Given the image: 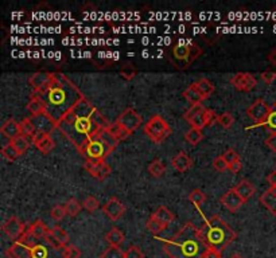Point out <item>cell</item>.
Instances as JSON below:
<instances>
[{
	"label": "cell",
	"mask_w": 276,
	"mask_h": 258,
	"mask_svg": "<svg viewBox=\"0 0 276 258\" xmlns=\"http://www.w3.org/2000/svg\"><path fill=\"white\" fill-rule=\"evenodd\" d=\"M31 120L35 128H37L38 135H51L57 129V124H55V121L51 119L50 116L41 115L37 116V117H32Z\"/></svg>",
	"instance_id": "2e32d148"
},
{
	"label": "cell",
	"mask_w": 276,
	"mask_h": 258,
	"mask_svg": "<svg viewBox=\"0 0 276 258\" xmlns=\"http://www.w3.org/2000/svg\"><path fill=\"white\" fill-rule=\"evenodd\" d=\"M152 215L155 216L156 219L159 220V222L166 225V226H168V225L171 224L172 220H174V214H172V212L166 207V206H160V207L156 208V211L154 212Z\"/></svg>",
	"instance_id": "4316f807"
},
{
	"label": "cell",
	"mask_w": 276,
	"mask_h": 258,
	"mask_svg": "<svg viewBox=\"0 0 276 258\" xmlns=\"http://www.w3.org/2000/svg\"><path fill=\"white\" fill-rule=\"evenodd\" d=\"M101 258H125V251H123L120 247L117 246H109L108 249L104 250Z\"/></svg>",
	"instance_id": "ab89813d"
},
{
	"label": "cell",
	"mask_w": 276,
	"mask_h": 258,
	"mask_svg": "<svg viewBox=\"0 0 276 258\" xmlns=\"http://www.w3.org/2000/svg\"><path fill=\"white\" fill-rule=\"evenodd\" d=\"M2 156H3L4 159H7L8 162H14L16 158H19L20 154L18 152L15 145L10 141V143L6 144V145L2 148Z\"/></svg>",
	"instance_id": "e575fe53"
},
{
	"label": "cell",
	"mask_w": 276,
	"mask_h": 258,
	"mask_svg": "<svg viewBox=\"0 0 276 258\" xmlns=\"http://www.w3.org/2000/svg\"><path fill=\"white\" fill-rule=\"evenodd\" d=\"M263 127H265L268 131H271V133H275L276 132V104H273L271 106V112H269L268 117L263 124Z\"/></svg>",
	"instance_id": "f35d334b"
},
{
	"label": "cell",
	"mask_w": 276,
	"mask_h": 258,
	"mask_svg": "<svg viewBox=\"0 0 276 258\" xmlns=\"http://www.w3.org/2000/svg\"><path fill=\"white\" fill-rule=\"evenodd\" d=\"M31 258H50L49 249H47L46 246H43V245H39V243H37V245L32 247Z\"/></svg>",
	"instance_id": "b9f144b4"
},
{
	"label": "cell",
	"mask_w": 276,
	"mask_h": 258,
	"mask_svg": "<svg viewBox=\"0 0 276 258\" xmlns=\"http://www.w3.org/2000/svg\"><path fill=\"white\" fill-rule=\"evenodd\" d=\"M120 74H121V77L124 78V80L131 81V80H133L135 76H136V67H135L133 65H125L124 67L120 70Z\"/></svg>",
	"instance_id": "f6af8a7d"
},
{
	"label": "cell",
	"mask_w": 276,
	"mask_h": 258,
	"mask_svg": "<svg viewBox=\"0 0 276 258\" xmlns=\"http://www.w3.org/2000/svg\"><path fill=\"white\" fill-rule=\"evenodd\" d=\"M107 132L112 136L113 139H116L117 141H121V140L127 139V137H129V136L132 135V132L127 131V129H125L123 125H120V124L117 123V121L109 124L108 127H107Z\"/></svg>",
	"instance_id": "603a6c76"
},
{
	"label": "cell",
	"mask_w": 276,
	"mask_h": 258,
	"mask_svg": "<svg viewBox=\"0 0 276 258\" xmlns=\"http://www.w3.org/2000/svg\"><path fill=\"white\" fill-rule=\"evenodd\" d=\"M202 258H222V253H220V251L214 250V249H208L206 253L203 254Z\"/></svg>",
	"instance_id": "11a10c76"
},
{
	"label": "cell",
	"mask_w": 276,
	"mask_h": 258,
	"mask_svg": "<svg viewBox=\"0 0 276 258\" xmlns=\"http://www.w3.org/2000/svg\"><path fill=\"white\" fill-rule=\"evenodd\" d=\"M102 211L111 220H119L121 216L124 215L125 206L123 202H120L116 197H112L102 207Z\"/></svg>",
	"instance_id": "9a60e30c"
},
{
	"label": "cell",
	"mask_w": 276,
	"mask_h": 258,
	"mask_svg": "<svg viewBox=\"0 0 276 258\" xmlns=\"http://www.w3.org/2000/svg\"><path fill=\"white\" fill-rule=\"evenodd\" d=\"M84 167L97 180H104L112 172V168L107 162H85Z\"/></svg>",
	"instance_id": "4fadbf2b"
},
{
	"label": "cell",
	"mask_w": 276,
	"mask_h": 258,
	"mask_svg": "<svg viewBox=\"0 0 276 258\" xmlns=\"http://www.w3.org/2000/svg\"><path fill=\"white\" fill-rule=\"evenodd\" d=\"M35 241L37 239L32 237L31 233L27 229V231L20 237V239L15 241L11 246L8 247L6 254L10 258H31L32 247L37 245Z\"/></svg>",
	"instance_id": "ba28073f"
},
{
	"label": "cell",
	"mask_w": 276,
	"mask_h": 258,
	"mask_svg": "<svg viewBox=\"0 0 276 258\" xmlns=\"http://www.w3.org/2000/svg\"><path fill=\"white\" fill-rule=\"evenodd\" d=\"M50 233L54 235V238L57 239V242L59 243V246L65 249L67 246V242H69V234H67L66 231L63 230L62 228H59V226H55V228L50 229Z\"/></svg>",
	"instance_id": "f546056e"
},
{
	"label": "cell",
	"mask_w": 276,
	"mask_h": 258,
	"mask_svg": "<svg viewBox=\"0 0 276 258\" xmlns=\"http://www.w3.org/2000/svg\"><path fill=\"white\" fill-rule=\"evenodd\" d=\"M108 125L104 116L90 104L86 97H84L59 120L57 129H59L80 152L93 136Z\"/></svg>",
	"instance_id": "6da1fadb"
},
{
	"label": "cell",
	"mask_w": 276,
	"mask_h": 258,
	"mask_svg": "<svg viewBox=\"0 0 276 258\" xmlns=\"http://www.w3.org/2000/svg\"><path fill=\"white\" fill-rule=\"evenodd\" d=\"M144 132L152 143L160 144L170 136L171 129H170L167 121L162 116L154 115L147 123L144 124Z\"/></svg>",
	"instance_id": "52a82bcc"
},
{
	"label": "cell",
	"mask_w": 276,
	"mask_h": 258,
	"mask_svg": "<svg viewBox=\"0 0 276 258\" xmlns=\"http://www.w3.org/2000/svg\"><path fill=\"white\" fill-rule=\"evenodd\" d=\"M189 201L191 202V203L194 204L195 207L201 208V206H202L205 202H206V195H205V193H203L202 190H193L190 194H189Z\"/></svg>",
	"instance_id": "d6a6232c"
},
{
	"label": "cell",
	"mask_w": 276,
	"mask_h": 258,
	"mask_svg": "<svg viewBox=\"0 0 276 258\" xmlns=\"http://www.w3.org/2000/svg\"><path fill=\"white\" fill-rule=\"evenodd\" d=\"M14 145H15V148L18 150V152H19L20 155H23L26 151L30 148V144H31V141H30V139L28 137H26V136L20 135L19 137H16L15 140H12L11 141Z\"/></svg>",
	"instance_id": "74e56055"
},
{
	"label": "cell",
	"mask_w": 276,
	"mask_h": 258,
	"mask_svg": "<svg viewBox=\"0 0 276 258\" xmlns=\"http://www.w3.org/2000/svg\"><path fill=\"white\" fill-rule=\"evenodd\" d=\"M171 164L175 170L179 171V172H186V171L190 170L191 166H193V160H191L190 156L185 154V152H179V154L171 160Z\"/></svg>",
	"instance_id": "44dd1931"
},
{
	"label": "cell",
	"mask_w": 276,
	"mask_h": 258,
	"mask_svg": "<svg viewBox=\"0 0 276 258\" xmlns=\"http://www.w3.org/2000/svg\"><path fill=\"white\" fill-rule=\"evenodd\" d=\"M267 181H268V185L271 187H276V170L267 176Z\"/></svg>",
	"instance_id": "680465c9"
},
{
	"label": "cell",
	"mask_w": 276,
	"mask_h": 258,
	"mask_svg": "<svg viewBox=\"0 0 276 258\" xmlns=\"http://www.w3.org/2000/svg\"><path fill=\"white\" fill-rule=\"evenodd\" d=\"M203 139V133L201 129H197V128H191L190 131L186 132V135H185V140H186L187 143L190 144V145H198Z\"/></svg>",
	"instance_id": "4dcf8cb0"
},
{
	"label": "cell",
	"mask_w": 276,
	"mask_h": 258,
	"mask_svg": "<svg viewBox=\"0 0 276 258\" xmlns=\"http://www.w3.org/2000/svg\"><path fill=\"white\" fill-rule=\"evenodd\" d=\"M220 201H221V204L224 206V207L228 208V210L232 212L237 211L238 208L242 207L243 204L245 203V202L242 199V197H240V195L236 193V190L234 189L228 190V191H226V194H224V195H222Z\"/></svg>",
	"instance_id": "e0dca14e"
},
{
	"label": "cell",
	"mask_w": 276,
	"mask_h": 258,
	"mask_svg": "<svg viewBox=\"0 0 276 258\" xmlns=\"http://www.w3.org/2000/svg\"><path fill=\"white\" fill-rule=\"evenodd\" d=\"M269 191H271V193H272L273 197L276 198V187H271V189H269Z\"/></svg>",
	"instance_id": "94428289"
},
{
	"label": "cell",
	"mask_w": 276,
	"mask_h": 258,
	"mask_svg": "<svg viewBox=\"0 0 276 258\" xmlns=\"http://www.w3.org/2000/svg\"><path fill=\"white\" fill-rule=\"evenodd\" d=\"M98 206H100V202H98L97 198H94V197H86L85 198V201L82 202V207L85 208L86 211H89V212H93L96 211L98 208Z\"/></svg>",
	"instance_id": "7bdbcfd3"
},
{
	"label": "cell",
	"mask_w": 276,
	"mask_h": 258,
	"mask_svg": "<svg viewBox=\"0 0 276 258\" xmlns=\"http://www.w3.org/2000/svg\"><path fill=\"white\" fill-rule=\"evenodd\" d=\"M229 258H244V257H243V255L240 254V253H233V254L230 255Z\"/></svg>",
	"instance_id": "91938a15"
},
{
	"label": "cell",
	"mask_w": 276,
	"mask_h": 258,
	"mask_svg": "<svg viewBox=\"0 0 276 258\" xmlns=\"http://www.w3.org/2000/svg\"><path fill=\"white\" fill-rule=\"evenodd\" d=\"M267 59H268L269 63L276 69V47H273L272 50L269 51L268 55H267Z\"/></svg>",
	"instance_id": "6f0895ef"
},
{
	"label": "cell",
	"mask_w": 276,
	"mask_h": 258,
	"mask_svg": "<svg viewBox=\"0 0 276 258\" xmlns=\"http://www.w3.org/2000/svg\"><path fill=\"white\" fill-rule=\"evenodd\" d=\"M67 215L66 214V210H65V206L63 204H58V206H55V207L51 208V211H50V216H51V219H54V220H61L63 219V216Z\"/></svg>",
	"instance_id": "ee69618b"
},
{
	"label": "cell",
	"mask_w": 276,
	"mask_h": 258,
	"mask_svg": "<svg viewBox=\"0 0 276 258\" xmlns=\"http://www.w3.org/2000/svg\"><path fill=\"white\" fill-rule=\"evenodd\" d=\"M183 97H185L191 105L201 104L203 100H206V98L202 96V93L199 92L197 84H191V85L183 92Z\"/></svg>",
	"instance_id": "cb8c5ba5"
},
{
	"label": "cell",
	"mask_w": 276,
	"mask_h": 258,
	"mask_svg": "<svg viewBox=\"0 0 276 258\" xmlns=\"http://www.w3.org/2000/svg\"><path fill=\"white\" fill-rule=\"evenodd\" d=\"M0 132H2V135L6 136L7 139H10L12 141V140H15L16 137H19V136L22 135L20 123L15 121L14 119L7 120V121L2 125V128H0Z\"/></svg>",
	"instance_id": "ac0fdd59"
},
{
	"label": "cell",
	"mask_w": 276,
	"mask_h": 258,
	"mask_svg": "<svg viewBox=\"0 0 276 258\" xmlns=\"http://www.w3.org/2000/svg\"><path fill=\"white\" fill-rule=\"evenodd\" d=\"M42 97L47 108V116L54 120L55 124L62 119L63 116L77 104L78 101L84 98L81 90L70 81L67 76L62 73H53L50 85L42 94Z\"/></svg>",
	"instance_id": "7a4b0ae2"
},
{
	"label": "cell",
	"mask_w": 276,
	"mask_h": 258,
	"mask_svg": "<svg viewBox=\"0 0 276 258\" xmlns=\"http://www.w3.org/2000/svg\"><path fill=\"white\" fill-rule=\"evenodd\" d=\"M117 123L123 125V127L129 132H135L140 125L143 124V117L135 110L133 108H127L124 112L119 116V119L116 120Z\"/></svg>",
	"instance_id": "30bf717a"
},
{
	"label": "cell",
	"mask_w": 276,
	"mask_h": 258,
	"mask_svg": "<svg viewBox=\"0 0 276 258\" xmlns=\"http://www.w3.org/2000/svg\"><path fill=\"white\" fill-rule=\"evenodd\" d=\"M242 168H243L242 160H237V162L232 163V164H230V166H229V170L232 171V172H233V173L240 172V171H242Z\"/></svg>",
	"instance_id": "9f6ffc18"
},
{
	"label": "cell",
	"mask_w": 276,
	"mask_h": 258,
	"mask_svg": "<svg viewBox=\"0 0 276 258\" xmlns=\"http://www.w3.org/2000/svg\"><path fill=\"white\" fill-rule=\"evenodd\" d=\"M208 247L214 250L222 251L234 242L237 234L220 215H212L205 219V225L199 229Z\"/></svg>",
	"instance_id": "277c9868"
},
{
	"label": "cell",
	"mask_w": 276,
	"mask_h": 258,
	"mask_svg": "<svg viewBox=\"0 0 276 258\" xmlns=\"http://www.w3.org/2000/svg\"><path fill=\"white\" fill-rule=\"evenodd\" d=\"M166 228H167V226L162 224V222H159V220L156 219L154 215H151L150 218H148L147 230L150 231V233H152V234H155V235L159 234L160 231H163Z\"/></svg>",
	"instance_id": "d590c367"
},
{
	"label": "cell",
	"mask_w": 276,
	"mask_h": 258,
	"mask_svg": "<svg viewBox=\"0 0 276 258\" xmlns=\"http://www.w3.org/2000/svg\"><path fill=\"white\" fill-rule=\"evenodd\" d=\"M260 203L268 210L273 216H276V198L273 197L272 193L267 190L264 194H261Z\"/></svg>",
	"instance_id": "83f0119b"
},
{
	"label": "cell",
	"mask_w": 276,
	"mask_h": 258,
	"mask_svg": "<svg viewBox=\"0 0 276 258\" xmlns=\"http://www.w3.org/2000/svg\"><path fill=\"white\" fill-rule=\"evenodd\" d=\"M144 254L143 251L140 250L137 246H131L127 249V251H125V258H143Z\"/></svg>",
	"instance_id": "f907efd6"
},
{
	"label": "cell",
	"mask_w": 276,
	"mask_h": 258,
	"mask_svg": "<svg viewBox=\"0 0 276 258\" xmlns=\"http://www.w3.org/2000/svg\"><path fill=\"white\" fill-rule=\"evenodd\" d=\"M125 235L120 229L113 228L112 230H109L105 235V241L109 243V246H117L120 247V245L124 242Z\"/></svg>",
	"instance_id": "484cf974"
},
{
	"label": "cell",
	"mask_w": 276,
	"mask_h": 258,
	"mask_svg": "<svg viewBox=\"0 0 276 258\" xmlns=\"http://www.w3.org/2000/svg\"><path fill=\"white\" fill-rule=\"evenodd\" d=\"M269 112H271V106L265 102L263 98H259L253 102L248 109H247V115L251 120L255 121L253 127H263V124L268 117Z\"/></svg>",
	"instance_id": "9c48e42d"
},
{
	"label": "cell",
	"mask_w": 276,
	"mask_h": 258,
	"mask_svg": "<svg viewBox=\"0 0 276 258\" xmlns=\"http://www.w3.org/2000/svg\"><path fill=\"white\" fill-rule=\"evenodd\" d=\"M213 167L216 168V170L218 171V172H224V171L229 170V164L226 163V160L221 156H218V158H216L213 160Z\"/></svg>",
	"instance_id": "681fc988"
},
{
	"label": "cell",
	"mask_w": 276,
	"mask_h": 258,
	"mask_svg": "<svg viewBox=\"0 0 276 258\" xmlns=\"http://www.w3.org/2000/svg\"><path fill=\"white\" fill-rule=\"evenodd\" d=\"M230 84H232V85L234 86V89L238 90V92L247 93L256 88L257 81L252 74L245 73V71H240V73L234 74L233 77L230 78Z\"/></svg>",
	"instance_id": "7c38bea8"
},
{
	"label": "cell",
	"mask_w": 276,
	"mask_h": 258,
	"mask_svg": "<svg viewBox=\"0 0 276 258\" xmlns=\"http://www.w3.org/2000/svg\"><path fill=\"white\" fill-rule=\"evenodd\" d=\"M27 110L32 115V117H37V116L46 115L47 108L45 101L42 100V97L38 96V94H31V98L28 101L27 104Z\"/></svg>",
	"instance_id": "d6986e66"
},
{
	"label": "cell",
	"mask_w": 276,
	"mask_h": 258,
	"mask_svg": "<svg viewBox=\"0 0 276 258\" xmlns=\"http://www.w3.org/2000/svg\"><path fill=\"white\" fill-rule=\"evenodd\" d=\"M222 158L225 159L226 163H228V164L230 166L232 163L240 160V155H238L237 151L233 150V148H228V150L224 152V155H222Z\"/></svg>",
	"instance_id": "c3c4849f"
},
{
	"label": "cell",
	"mask_w": 276,
	"mask_h": 258,
	"mask_svg": "<svg viewBox=\"0 0 276 258\" xmlns=\"http://www.w3.org/2000/svg\"><path fill=\"white\" fill-rule=\"evenodd\" d=\"M62 255L63 258H80L81 257V250L77 246H74V245H67L63 249Z\"/></svg>",
	"instance_id": "7dc6e473"
},
{
	"label": "cell",
	"mask_w": 276,
	"mask_h": 258,
	"mask_svg": "<svg viewBox=\"0 0 276 258\" xmlns=\"http://www.w3.org/2000/svg\"><path fill=\"white\" fill-rule=\"evenodd\" d=\"M82 208V204L80 203V202L76 199V198H72V199H69V201L65 203V210H66V214L69 216H76L78 214V212L81 211Z\"/></svg>",
	"instance_id": "8d00e7d4"
},
{
	"label": "cell",
	"mask_w": 276,
	"mask_h": 258,
	"mask_svg": "<svg viewBox=\"0 0 276 258\" xmlns=\"http://www.w3.org/2000/svg\"><path fill=\"white\" fill-rule=\"evenodd\" d=\"M49 230H50V229L47 228L46 225H45V222L41 219L35 220L34 224L28 226V231L31 233V235L34 237L35 239H37V241L46 238V235H47V233H49Z\"/></svg>",
	"instance_id": "d4e9b609"
},
{
	"label": "cell",
	"mask_w": 276,
	"mask_h": 258,
	"mask_svg": "<svg viewBox=\"0 0 276 258\" xmlns=\"http://www.w3.org/2000/svg\"><path fill=\"white\" fill-rule=\"evenodd\" d=\"M148 172L150 175H152L154 177H160L163 176L164 172H166V166L164 163L159 159H155L154 162H151V164L148 166Z\"/></svg>",
	"instance_id": "1f68e13d"
},
{
	"label": "cell",
	"mask_w": 276,
	"mask_h": 258,
	"mask_svg": "<svg viewBox=\"0 0 276 258\" xmlns=\"http://www.w3.org/2000/svg\"><path fill=\"white\" fill-rule=\"evenodd\" d=\"M20 129H22V135L28 137L30 140H34L38 135L37 132V128H35L34 123H32L31 119H23L22 123H20Z\"/></svg>",
	"instance_id": "f1b7e54d"
},
{
	"label": "cell",
	"mask_w": 276,
	"mask_h": 258,
	"mask_svg": "<svg viewBox=\"0 0 276 258\" xmlns=\"http://www.w3.org/2000/svg\"><path fill=\"white\" fill-rule=\"evenodd\" d=\"M205 106H203L202 104H197V105H191L190 108H189V110H187L185 115H183V119L186 120L187 123H190L191 120L194 119L195 116L199 115L201 112H203L205 110Z\"/></svg>",
	"instance_id": "60d3db41"
},
{
	"label": "cell",
	"mask_w": 276,
	"mask_h": 258,
	"mask_svg": "<svg viewBox=\"0 0 276 258\" xmlns=\"http://www.w3.org/2000/svg\"><path fill=\"white\" fill-rule=\"evenodd\" d=\"M216 121H218V115L214 112L213 109H206L205 112V123H206V127L213 125Z\"/></svg>",
	"instance_id": "816d5d0a"
},
{
	"label": "cell",
	"mask_w": 276,
	"mask_h": 258,
	"mask_svg": "<svg viewBox=\"0 0 276 258\" xmlns=\"http://www.w3.org/2000/svg\"><path fill=\"white\" fill-rule=\"evenodd\" d=\"M32 143H34V145L37 146L43 155L50 154L55 146L54 140H53L51 135H37V137L32 140Z\"/></svg>",
	"instance_id": "ffe728a7"
},
{
	"label": "cell",
	"mask_w": 276,
	"mask_h": 258,
	"mask_svg": "<svg viewBox=\"0 0 276 258\" xmlns=\"http://www.w3.org/2000/svg\"><path fill=\"white\" fill-rule=\"evenodd\" d=\"M4 234L7 235L10 239H14V241H18L20 239V237L26 233V225L24 222L18 218V216H10L6 222L2 226Z\"/></svg>",
	"instance_id": "8fae6325"
},
{
	"label": "cell",
	"mask_w": 276,
	"mask_h": 258,
	"mask_svg": "<svg viewBox=\"0 0 276 258\" xmlns=\"http://www.w3.org/2000/svg\"><path fill=\"white\" fill-rule=\"evenodd\" d=\"M217 123L221 124L222 127L226 128V129H229V128L233 125L234 117L230 115L229 112L222 113V115H218V121H217Z\"/></svg>",
	"instance_id": "bcb514c9"
},
{
	"label": "cell",
	"mask_w": 276,
	"mask_h": 258,
	"mask_svg": "<svg viewBox=\"0 0 276 258\" xmlns=\"http://www.w3.org/2000/svg\"><path fill=\"white\" fill-rule=\"evenodd\" d=\"M260 77L264 84H267V85H271V84H273V81L276 80V73L275 71H271V70H265V71H263V73H261Z\"/></svg>",
	"instance_id": "f5cc1de1"
},
{
	"label": "cell",
	"mask_w": 276,
	"mask_h": 258,
	"mask_svg": "<svg viewBox=\"0 0 276 258\" xmlns=\"http://www.w3.org/2000/svg\"><path fill=\"white\" fill-rule=\"evenodd\" d=\"M195 84H197L199 92L202 93V96L205 97V98H209V97L213 94L214 85L208 80V78H201V80H198Z\"/></svg>",
	"instance_id": "836d02e7"
},
{
	"label": "cell",
	"mask_w": 276,
	"mask_h": 258,
	"mask_svg": "<svg viewBox=\"0 0 276 258\" xmlns=\"http://www.w3.org/2000/svg\"><path fill=\"white\" fill-rule=\"evenodd\" d=\"M233 189L236 190V193L242 197V199L244 202H248V199H251L255 195V193H256V187L249 180H242Z\"/></svg>",
	"instance_id": "7402d4cb"
},
{
	"label": "cell",
	"mask_w": 276,
	"mask_h": 258,
	"mask_svg": "<svg viewBox=\"0 0 276 258\" xmlns=\"http://www.w3.org/2000/svg\"><path fill=\"white\" fill-rule=\"evenodd\" d=\"M265 145L268 146L269 150L276 154V132L275 133H271V135L267 137V140H265Z\"/></svg>",
	"instance_id": "db71d44e"
},
{
	"label": "cell",
	"mask_w": 276,
	"mask_h": 258,
	"mask_svg": "<svg viewBox=\"0 0 276 258\" xmlns=\"http://www.w3.org/2000/svg\"><path fill=\"white\" fill-rule=\"evenodd\" d=\"M51 78H53V73L38 71V73H34L31 77L28 78V82H30V85L34 89L35 94H42L47 89V86L50 85Z\"/></svg>",
	"instance_id": "5bb4252c"
},
{
	"label": "cell",
	"mask_w": 276,
	"mask_h": 258,
	"mask_svg": "<svg viewBox=\"0 0 276 258\" xmlns=\"http://www.w3.org/2000/svg\"><path fill=\"white\" fill-rule=\"evenodd\" d=\"M119 141L107 132V128L100 131L89 140V143L80 151L86 162H105L111 152L117 146Z\"/></svg>",
	"instance_id": "5b68a950"
},
{
	"label": "cell",
	"mask_w": 276,
	"mask_h": 258,
	"mask_svg": "<svg viewBox=\"0 0 276 258\" xmlns=\"http://www.w3.org/2000/svg\"><path fill=\"white\" fill-rule=\"evenodd\" d=\"M202 54V49L195 43L179 42L172 49V55L177 61L178 69H187L194 61Z\"/></svg>",
	"instance_id": "8992f818"
},
{
	"label": "cell",
	"mask_w": 276,
	"mask_h": 258,
	"mask_svg": "<svg viewBox=\"0 0 276 258\" xmlns=\"http://www.w3.org/2000/svg\"><path fill=\"white\" fill-rule=\"evenodd\" d=\"M209 249L201 230L187 222L170 239H163V251L170 258H202Z\"/></svg>",
	"instance_id": "3957f363"
}]
</instances>
